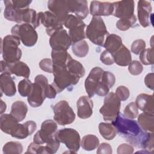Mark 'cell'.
Instances as JSON below:
<instances>
[{
	"mask_svg": "<svg viewBox=\"0 0 154 154\" xmlns=\"http://www.w3.org/2000/svg\"><path fill=\"white\" fill-rule=\"evenodd\" d=\"M111 122L118 134L131 144L146 150L150 153H153V132L143 131L135 120L125 117L122 113H119Z\"/></svg>",
	"mask_w": 154,
	"mask_h": 154,
	"instance_id": "1",
	"label": "cell"
},
{
	"mask_svg": "<svg viewBox=\"0 0 154 154\" xmlns=\"http://www.w3.org/2000/svg\"><path fill=\"white\" fill-rule=\"evenodd\" d=\"M18 122L10 114H2L0 117L1 130L18 139H24L36 130L37 125L34 121H27L23 124Z\"/></svg>",
	"mask_w": 154,
	"mask_h": 154,
	"instance_id": "2",
	"label": "cell"
},
{
	"mask_svg": "<svg viewBox=\"0 0 154 154\" xmlns=\"http://www.w3.org/2000/svg\"><path fill=\"white\" fill-rule=\"evenodd\" d=\"M4 17L12 22L20 23H28L34 28H37L40 23L38 13L34 10L26 8L23 9L14 8L10 6H5L4 11Z\"/></svg>",
	"mask_w": 154,
	"mask_h": 154,
	"instance_id": "3",
	"label": "cell"
},
{
	"mask_svg": "<svg viewBox=\"0 0 154 154\" xmlns=\"http://www.w3.org/2000/svg\"><path fill=\"white\" fill-rule=\"evenodd\" d=\"M20 44V39L12 34L1 39V54L5 62L14 63L19 61L22 57V51L19 48Z\"/></svg>",
	"mask_w": 154,
	"mask_h": 154,
	"instance_id": "4",
	"label": "cell"
},
{
	"mask_svg": "<svg viewBox=\"0 0 154 154\" xmlns=\"http://www.w3.org/2000/svg\"><path fill=\"white\" fill-rule=\"evenodd\" d=\"M53 74L54 78L52 85L57 90V93H61L65 88L77 84L80 79L72 75L67 70L66 66L54 65Z\"/></svg>",
	"mask_w": 154,
	"mask_h": 154,
	"instance_id": "5",
	"label": "cell"
},
{
	"mask_svg": "<svg viewBox=\"0 0 154 154\" xmlns=\"http://www.w3.org/2000/svg\"><path fill=\"white\" fill-rule=\"evenodd\" d=\"M109 34L103 19L100 17H93L87 26L86 37L94 45L103 46L105 37Z\"/></svg>",
	"mask_w": 154,
	"mask_h": 154,
	"instance_id": "6",
	"label": "cell"
},
{
	"mask_svg": "<svg viewBox=\"0 0 154 154\" xmlns=\"http://www.w3.org/2000/svg\"><path fill=\"white\" fill-rule=\"evenodd\" d=\"M49 85L48 80L43 75H38L34 79L32 89L28 96V102L32 107L40 106L46 98V90Z\"/></svg>",
	"mask_w": 154,
	"mask_h": 154,
	"instance_id": "7",
	"label": "cell"
},
{
	"mask_svg": "<svg viewBox=\"0 0 154 154\" xmlns=\"http://www.w3.org/2000/svg\"><path fill=\"white\" fill-rule=\"evenodd\" d=\"M55 138L64 143L71 153H77L81 145V138L77 131L72 128H64L56 132Z\"/></svg>",
	"mask_w": 154,
	"mask_h": 154,
	"instance_id": "8",
	"label": "cell"
},
{
	"mask_svg": "<svg viewBox=\"0 0 154 154\" xmlns=\"http://www.w3.org/2000/svg\"><path fill=\"white\" fill-rule=\"evenodd\" d=\"M12 35L17 36L23 45L31 47L34 46L38 40L37 32L30 24L21 23L13 26L11 29Z\"/></svg>",
	"mask_w": 154,
	"mask_h": 154,
	"instance_id": "9",
	"label": "cell"
},
{
	"mask_svg": "<svg viewBox=\"0 0 154 154\" xmlns=\"http://www.w3.org/2000/svg\"><path fill=\"white\" fill-rule=\"evenodd\" d=\"M121 101L115 93L111 92L105 97L103 106L99 109L104 120L114 121L120 113Z\"/></svg>",
	"mask_w": 154,
	"mask_h": 154,
	"instance_id": "10",
	"label": "cell"
},
{
	"mask_svg": "<svg viewBox=\"0 0 154 154\" xmlns=\"http://www.w3.org/2000/svg\"><path fill=\"white\" fill-rule=\"evenodd\" d=\"M54 112V119L60 125L65 126L71 124L75 119V114L69 103L60 100L52 106Z\"/></svg>",
	"mask_w": 154,
	"mask_h": 154,
	"instance_id": "11",
	"label": "cell"
},
{
	"mask_svg": "<svg viewBox=\"0 0 154 154\" xmlns=\"http://www.w3.org/2000/svg\"><path fill=\"white\" fill-rule=\"evenodd\" d=\"M57 125L52 120H46L41 125L40 130L37 131L33 138V142L43 144H47L55 138V134L57 132Z\"/></svg>",
	"mask_w": 154,
	"mask_h": 154,
	"instance_id": "12",
	"label": "cell"
},
{
	"mask_svg": "<svg viewBox=\"0 0 154 154\" xmlns=\"http://www.w3.org/2000/svg\"><path fill=\"white\" fill-rule=\"evenodd\" d=\"M49 44L52 50L67 51L72 43L67 31L61 29L51 36Z\"/></svg>",
	"mask_w": 154,
	"mask_h": 154,
	"instance_id": "13",
	"label": "cell"
},
{
	"mask_svg": "<svg viewBox=\"0 0 154 154\" xmlns=\"http://www.w3.org/2000/svg\"><path fill=\"white\" fill-rule=\"evenodd\" d=\"M1 73L13 74L18 76H22L25 78H29L30 69L28 66L22 61H17L14 63H7L4 60L0 62Z\"/></svg>",
	"mask_w": 154,
	"mask_h": 154,
	"instance_id": "14",
	"label": "cell"
},
{
	"mask_svg": "<svg viewBox=\"0 0 154 154\" xmlns=\"http://www.w3.org/2000/svg\"><path fill=\"white\" fill-rule=\"evenodd\" d=\"M40 22L46 27V32L50 37L57 31L63 29V24L51 11L38 13Z\"/></svg>",
	"mask_w": 154,
	"mask_h": 154,
	"instance_id": "15",
	"label": "cell"
},
{
	"mask_svg": "<svg viewBox=\"0 0 154 154\" xmlns=\"http://www.w3.org/2000/svg\"><path fill=\"white\" fill-rule=\"evenodd\" d=\"M103 70L99 67L93 68L85 81V89L88 96L91 98L96 94L97 87L100 82Z\"/></svg>",
	"mask_w": 154,
	"mask_h": 154,
	"instance_id": "16",
	"label": "cell"
},
{
	"mask_svg": "<svg viewBox=\"0 0 154 154\" xmlns=\"http://www.w3.org/2000/svg\"><path fill=\"white\" fill-rule=\"evenodd\" d=\"M114 10L112 15L120 19L131 18L134 15V1H120L112 2Z\"/></svg>",
	"mask_w": 154,
	"mask_h": 154,
	"instance_id": "17",
	"label": "cell"
},
{
	"mask_svg": "<svg viewBox=\"0 0 154 154\" xmlns=\"http://www.w3.org/2000/svg\"><path fill=\"white\" fill-rule=\"evenodd\" d=\"M48 8L62 23L70 13L69 0H50L48 2Z\"/></svg>",
	"mask_w": 154,
	"mask_h": 154,
	"instance_id": "18",
	"label": "cell"
},
{
	"mask_svg": "<svg viewBox=\"0 0 154 154\" xmlns=\"http://www.w3.org/2000/svg\"><path fill=\"white\" fill-rule=\"evenodd\" d=\"M114 5L112 2L93 1L90 3V12L93 17L112 15Z\"/></svg>",
	"mask_w": 154,
	"mask_h": 154,
	"instance_id": "19",
	"label": "cell"
},
{
	"mask_svg": "<svg viewBox=\"0 0 154 154\" xmlns=\"http://www.w3.org/2000/svg\"><path fill=\"white\" fill-rule=\"evenodd\" d=\"M152 6L150 2L140 0L138 1L137 15L139 22L143 27H147L150 24V17L152 16Z\"/></svg>",
	"mask_w": 154,
	"mask_h": 154,
	"instance_id": "20",
	"label": "cell"
},
{
	"mask_svg": "<svg viewBox=\"0 0 154 154\" xmlns=\"http://www.w3.org/2000/svg\"><path fill=\"white\" fill-rule=\"evenodd\" d=\"M76 106L77 114L79 118L85 119L91 116L93 103L88 96H81L76 102Z\"/></svg>",
	"mask_w": 154,
	"mask_h": 154,
	"instance_id": "21",
	"label": "cell"
},
{
	"mask_svg": "<svg viewBox=\"0 0 154 154\" xmlns=\"http://www.w3.org/2000/svg\"><path fill=\"white\" fill-rule=\"evenodd\" d=\"M69 12L72 13L75 16L82 20L88 14L87 1L85 0H69Z\"/></svg>",
	"mask_w": 154,
	"mask_h": 154,
	"instance_id": "22",
	"label": "cell"
},
{
	"mask_svg": "<svg viewBox=\"0 0 154 154\" xmlns=\"http://www.w3.org/2000/svg\"><path fill=\"white\" fill-rule=\"evenodd\" d=\"M0 88L1 94L4 93L8 97H12L16 93L15 82L10 74L1 73L0 75Z\"/></svg>",
	"mask_w": 154,
	"mask_h": 154,
	"instance_id": "23",
	"label": "cell"
},
{
	"mask_svg": "<svg viewBox=\"0 0 154 154\" xmlns=\"http://www.w3.org/2000/svg\"><path fill=\"white\" fill-rule=\"evenodd\" d=\"M135 103L137 108L143 112L153 114L154 99L152 94L141 93L138 95Z\"/></svg>",
	"mask_w": 154,
	"mask_h": 154,
	"instance_id": "24",
	"label": "cell"
},
{
	"mask_svg": "<svg viewBox=\"0 0 154 154\" xmlns=\"http://www.w3.org/2000/svg\"><path fill=\"white\" fill-rule=\"evenodd\" d=\"M114 63L120 66H128L132 61L130 51L122 45L120 48L114 54Z\"/></svg>",
	"mask_w": 154,
	"mask_h": 154,
	"instance_id": "25",
	"label": "cell"
},
{
	"mask_svg": "<svg viewBox=\"0 0 154 154\" xmlns=\"http://www.w3.org/2000/svg\"><path fill=\"white\" fill-rule=\"evenodd\" d=\"M28 112L26 104L21 100H17L13 103L10 114L17 121L22 122L26 117Z\"/></svg>",
	"mask_w": 154,
	"mask_h": 154,
	"instance_id": "26",
	"label": "cell"
},
{
	"mask_svg": "<svg viewBox=\"0 0 154 154\" xmlns=\"http://www.w3.org/2000/svg\"><path fill=\"white\" fill-rule=\"evenodd\" d=\"M122 45V40L120 36L114 34H111L106 37L103 46L106 51L114 55L120 48Z\"/></svg>",
	"mask_w": 154,
	"mask_h": 154,
	"instance_id": "27",
	"label": "cell"
},
{
	"mask_svg": "<svg viewBox=\"0 0 154 154\" xmlns=\"http://www.w3.org/2000/svg\"><path fill=\"white\" fill-rule=\"evenodd\" d=\"M138 123L140 128L147 132H153L154 117L153 114L143 112L138 116Z\"/></svg>",
	"mask_w": 154,
	"mask_h": 154,
	"instance_id": "28",
	"label": "cell"
},
{
	"mask_svg": "<svg viewBox=\"0 0 154 154\" xmlns=\"http://www.w3.org/2000/svg\"><path fill=\"white\" fill-rule=\"evenodd\" d=\"M85 27V24L82 22L81 23L74 25L69 29V35L72 44L84 40V39L85 38L86 35L84 31Z\"/></svg>",
	"mask_w": 154,
	"mask_h": 154,
	"instance_id": "29",
	"label": "cell"
},
{
	"mask_svg": "<svg viewBox=\"0 0 154 154\" xmlns=\"http://www.w3.org/2000/svg\"><path fill=\"white\" fill-rule=\"evenodd\" d=\"M51 57L53 64L58 66H66L72 58L70 55L65 51L52 50Z\"/></svg>",
	"mask_w": 154,
	"mask_h": 154,
	"instance_id": "30",
	"label": "cell"
},
{
	"mask_svg": "<svg viewBox=\"0 0 154 154\" xmlns=\"http://www.w3.org/2000/svg\"><path fill=\"white\" fill-rule=\"evenodd\" d=\"M98 128L99 133L105 140H112L116 136V129L112 123L102 122L99 123Z\"/></svg>",
	"mask_w": 154,
	"mask_h": 154,
	"instance_id": "31",
	"label": "cell"
},
{
	"mask_svg": "<svg viewBox=\"0 0 154 154\" xmlns=\"http://www.w3.org/2000/svg\"><path fill=\"white\" fill-rule=\"evenodd\" d=\"M81 145L82 148L85 150H94L99 145V140L96 135L88 134L82 137Z\"/></svg>",
	"mask_w": 154,
	"mask_h": 154,
	"instance_id": "32",
	"label": "cell"
},
{
	"mask_svg": "<svg viewBox=\"0 0 154 154\" xmlns=\"http://www.w3.org/2000/svg\"><path fill=\"white\" fill-rule=\"evenodd\" d=\"M66 67L72 75L79 78H82L85 75V69L82 64L72 58L67 63Z\"/></svg>",
	"mask_w": 154,
	"mask_h": 154,
	"instance_id": "33",
	"label": "cell"
},
{
	"mask_svg": "<svg viewBox=\"0 0 154 154\" xmlns=\"http://www.w3.org/2000/svg\"><path fill=\"white\" fill-rule=\"evenodd\" d=\"M72 50L74 55L79 58L85 57L88 53L89 46L86 41L81 40L72 44Z\"/></svg>",
	"mask_w": 154,
	"mask_h": 154,
	"instance_id": "34",
	"label": "cell"
},
{
	"mask_svg": "<svg viewBox=\"0 0 154 154\" xmlns=\"http://www.w3.org/2000/svg\"><path fill=\"white\" fill-rule=\"evenodd\" d=\"M23 146L22 144L17 141H9L3 146L2 152L4 154L10 153H22Z\"/></svg>",
	"mask_w": 154,
	"mask_h": 154,
	"instance_id": "35",
	"label": "cell"
},
{
	"mask_svg": "<svg viewBox=\"0 0 154 154\" xmlns=\"http://www.w3.org/2000/svg\"><path fill=\"white\" fill-rule=\"evenodd\" d=\"M33 84L28 78L21 80L18 84V91L22 97H28L32 89Z\"/></svg>",
	"mask_w": 154,
	"mask_h": 154,
	"instance_id": "36",
	"label": "cell"
},
{
	"mask_svg": "<svg viewBox=\"0 0 154 154\" xmlns=\"http://www.w3.org/2000/svg\"><path fill=\"white\" fill-rule=\"evenodd\" d=\"M137 22V18L134 15L131 18L128 19H120L116 23L117 28L120 31H126L130 28L132 27Z\"/></svg>",
	"mask_w": 154,
	"mask_h": 154,
	"instance_id": "37",
	"label": "cell"
},
{
	"mask_svg": "<svg viewBox=\"0 0 154 154\" xmlns=\"http://www.w3.org/2000/svg\"><path fill=\"white\" fill-rule=\"evenodd\" d=\"M25 153H48L50 154L49 150L48 147L45 145L43 146L42 144H37L34 142L31 143L28 147L27 151Z\"/></svg>",
	"mask_w": 154,
	"mask_h": 154,
	"instance_id": "38",
	"label": "cell"
},
{
	"mask_svg": "<svg viewBox=\"0 0 154 154\" xmlns=\"http://www.w3.org/2000/svg\"><path fill=\"white\" fill-rule=\"evenodd\" d=\"M140 60L144 65H150L153 64V49L152 48L143 50L140 54Z\"/></svg>",
	"mask_w": 154,
	"mask_h": 154,
	"instance_id": "39",
	"label": "cell"
},
{
	"mask_svg": "<svg viewBox=\"0 0 154 154\" xmlns=\"http://www.w3.org/2000/svg\"><path fill=\"white\" fill-rule=\"evenodd\" d=\"M138 108L135 102H131L127 105L123 111V115L125 117L130 119H134L138 116Z\"/></svg>",
	"mask_w": 154,
	"mask_h": 154,
	"instance_id": "40",
	"label": "cell"
},
{
	"mask_svg": "<svg viewBox=\"0 0 154 154\" xmlns=\"http://www.w3.org/2000/svg\"><path fill=\"white\" fill-rule=\"evenodd\" d=\"M32 1L26 0H7L4 1L5 6H10L14 8L23 9L28 8Z\"/></svg>",
	"mask_w": 154,
	"mask_h": 154,
	"instance_id": "41",
	"label": "cell"
},
{
	"mask_svg": "<svg viewBox=\"0 0 154 154\" xmlns=\"http://www.w3.org/2000/svg\"><path fill=\"white\" fill-rule=\"evenodd\" d=\"M128 70L132 75H138L143 70V67L140 61L135 60L131 62L128 65Z\"/></svg>",
	"mask_w": 154,
	"mask_h": 154,
	"instance_id": "42",
	"label": "cell"
},
{
	"mask_svg": "<svg viewBox=\"0 0 154 154\" xmlns=\"http://www.w3.org/2000/svg\"><path fill=\"white\" fill-rule=\"evenodd\" d=\"M101 81L109 88H111L115 84L116 77L111 72L108 71H104L102 76Z\"/></svg>",
	"mask_w": 154,
	"mask_h": 154,
	"instance_id": "43",
	"label": "cell"
},
{
	"mask_svg": "<svg viewBox=\"0 0 154 154\" xmlns=\"http://www.w3.org/2000/svg\"><path fill=\"white\" fill-rule=\"evenodd\" d=\"M146 48V42L142 39H138L133 42L131 45V51L136 54H140Z\"/></svg>",
	"mask_w": 154,
	"mask_h": 154,
	"instance_id": "44",
	"label": "cell"
},
{
	"mask_svg": "<svg viewBox=\"0 0 154 154\" xmlns=\"http://www.w3.org/2000/svg\"><path fill=\"white\" fill-rule=\"evenodd\" d=\"M116 95L120 100V101L126 100L130 95L129 90L125 86H119L116 90Z\"/></svg>",
	"mask_w": 154,
	"mask_h": 154,
	"instance_id": "45",
	"label": "cell"
},
{
	"mask_svg": "<svg viewBox=\"0 0 154 154\" xmlns=\"http://www.w3.org/2000/svg\"><path fill=\"white\" fill-rule=\"evenodd\" d=\"M40 68L44 72L53 73L54 64L52 60L50 58H44L39 63Z\"/></svg>",
	"mask_w": 154,
	"mask_h": 154,
	"instance_id": "46",
	"label": "cell"
},
{
	"mask_svg": "<svg viewBox=\"0 0 154 154\" xmlns=\"http://www.w3.org/2000/svg\"><path fill=\"white\" fill-rule=\"evenodd\" d=\"M100 61L106 65H111L114 63V55L106 50H105L100 55Z\"/></svg>",
	"mask_w": 154,
	"mask_h": 154,
	"instance_id": "47",
	"label": "cell"
},
{
	"mask_svg": "<svg viewBox=\"0 0 154 154\" xmlns=\"http://www.w3.org/2000/svg\"><path fill=\"white\" fill-rule=\"evenodd\" d=\"M134 152V147L128 144H122L117 147L118 154H131Z\"/></svg>",
	"mask_w": 154,
	"mask_h": 154,
	"instance_id": "48",
	"label": "cell"
},
{
	"mask_svg": "<svg viewBox=\"0 0 154 154\" xmlns=\"http://www.w3.org/2000/svg\"><path fill=\"white\" fill-rule=\"evenodd\" d=\"M112 152V147L108 143H103L98 146L97 154H111Z\"/></svg>",
	"mask_w": 154,
	"mask_h": 154,
	"instance_id": "49",
	"label": "cell"
},
{
	"mask_svg": "<svg viewBox=\"0 0 154 154\" xmlns=\"http://www.w3.org/2000/svg\"><path fill=\"white\" fill-rule=\"evenodd\" d=\"M154 74L153 73H148L144 78V83L146 87L151 90H153L154 87Z\"/></svg>",
	"mask_w": 154,
	"mask_h": 154,
	"instance_id": "50",
	"label": "cell"
},
{
	"mask_svg": "<svg viewBox=\"0 0 154 154\" xmlns=\"http://www.w3.org/2000/svg\"><path fill=\"white\" fill-rule=\"evenodd\" d=\"M7 106L6 103L3 102V100H1V114H3V112L6 110Z\"/></svg>",
	"mask_w": 154,
	"mask_h": 154,
	"instance_id": "51",
	"label": "cell"
}]
</instances>
